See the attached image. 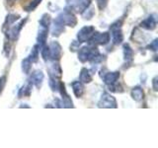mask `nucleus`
<instances>
[{
	"instance_id": "nucleus-1",
	"label": "nucleus",
	"mask_w": 158,
	"mask_h": 148,
	"mask_svg": "<svg viewBox=\"0 0 158 148\" xmlns=\"http://www.w3.org/2000/svg\"><path fill=\"white\" fill-rule=\"evenodd\" d=\"M56 22L60 23L63 26H69V27H74L77 23V20L73 14L69 12H64L60 14L56 20Z\"/></svg>"
},
{
	"instance_id": "nucleus-2",
	"label": "nucleus",
	"mask_w": 158,
	"mask_h": 148,
	"mask_svg": "<svg viewBox=\"0 0 158 148\" xmlns=\"http://www.w3.org/2000/svg\"><path fill=\"white\" fill-rule=\"evenodd\" d=\"M90 43L94 44H106L110 42V34L109 33H93L91 38L88 39Z\"/></svg>"
},
{
	"instance_id": "nucleus-3",
	"label": "nucleus",
	"mask_w": 158,
	"mask_h": 148,
	"mask_svg": "<svg viewBox=\"0 0 158 148\" xmlns=\"http://www.w3.org/2000/svg\"><path fill=\"white\" fill-rule=\"evenodd\" d=\"M94 31H95V30H94V27H92V26L83 27L80 31L78 32V35H77V39H78L79 43L87 42L88 39L91 38Z\"/></svg>"
},
{
	"instance_id": "nucleus-4",
	"label": "nucleus",
	"mask_w": 158,
	"mask_h": 148,
	"mask_svg": "<svg viewBox=\"0 0 158 148\" xmlns=\"http://www.w3.org/2000/svg\"><path fill=\"white\" fill-rule=\"evenodd\" d=\"M122 23L118 24V26H117V23L113 24L111 27V33H112V38H113V42L115 44H120L123 39V35L121 30V25Z\"/></svg>"
},
{
	"instance_id": "nucleus-5",
	"label": "nucleus",
	"mask_w": 158,
	"mask_h": 148,
	"mask_svg": "<svg viewBox=\"0 0 158 148\" xmlns=\"http://www.w3.org/2000/svg\"><path fill=\"white\" fill-rule=\"evenodd\" d=\"M99 107L100 108H116L117 107L116 99L112 97L111 95H109V94H104L100 102H99Z\"/></svg>"
},
{
	"instance_id": "nucleus-6",
	"label": "nucleus",
	"mask_w": 158,
	"mask_h": 148,
	"mask_svg": "<svg viewBox=\"0 0 158 148\" xmlns=\"http://www.w3.org/2000/svg\"><path fill=\"white\" fill-rule=\"evenodd\" d=\"M49 48V52H51V57H52L53 59H59L62 54V51H61V47L60 44L56 42L52 43L51 46L48 47Z\"/></svg>"
},
{
	"instance_id": "nucleus-7",
	"label": "nucleus",
	"mask_w": 158,
	"mask_h": 148,
	"mask_svg": "<svg viewBox=\"0 0 158 148\" xmlns=\"http://www.w3.org/2000/svg\"><path fill=\"white\" fill-rule=\"evenodd\" d=\"M120 78V72L115 71V72H109L104 76V82L107 85H113V84L117 83L118 79Z\"/></svg>"
},
{
	"instance_id": "nucleus-8",
	"label": "nucleus",
	"mask_w": 158,
	"mask_h": 148,
	"mask_svg": "<svg viewBox=\"0 0 158 148\" xmlns=\"http://www.w3.org/2000/svg\"><path fill=\"white\" fill-rule=\"evenodd\" d=\"M141 27L144 28L146 30H153L156 27V18H154L153 16H149L148 18H146L144 21L141 22Z\"/></svg>"
},
{
	"instance_id": "nucleus-9",
	"label": "nucleus",
	"mask_w": 158,
	"mask_h": 148,
	"mask_svg": "<svg viewBox=\"0 0 158 148\" xmlns=\"http://www.w3.org/2000/svg\"><path fill=\"white\" fill-rule=\"evenodd\" d=\"M73 93L77 98H81L84 94V86L80 81H74L72 83Z\"/></svg>"
},
{
	"instance_id": "nucleus-10",
	"label": "nucleus",
	"mask_w": 158,
	"mask_h": 148,
	"mask_svg": "<svg viewBox=\"0 0 158 148\" xmlns=\"http://www.w3.org/2000/svg\"><path fill=\"white\" fill-rule=\"evenodd\" d=\"M44 80V74L42 71H36L33 73V75L31 77V83L35 84L37 87H41L42 83Z\"/></svg>"
},
{
	"instance_id": "nucleus-11",
	"label": "nucleus",
	"mask_w": 158,
	"mask_h": 148,
	"mask_svg": "<svg viewBox=\"0 0 158 148\" xmlns=\"http://www.w3.org/2000/svg\"><path fill=\"white\" fill-rule=\"evenodd\" d=\"M92 81V75L90 71L86 68H83L80 72V82L81 83H90Z\"/></svg>"
},
{
	"instance_id": "nucleus-12",
	"label": "nucleus",
	"mask_w": 158,
	"mask_h": 148,
	"mask_svg": "<svg viewBox=\"0 0 158 148\" xmlns=\"http://www.w3.org/2000/svg\"><path fill=\"white\" fill-rule=\"evenodd\" d=\"M143 96H144V93H143L142 91V89L140 87H135V88H133L132 89V91H131V97L133 100H135V101H141L142 99H143Z\"/></svg>"
},
{
	"instance_id": "nucleus-13",
	"label": "nucleus",
	"mask_w": 158,
	"mask_h": 148,
	"mask_svg": "<svg viewBox=\"0 0 158 148\" xmlns=\"http://www.w3.org/2000/svg\"><path fill=\"white\" fill-rule=\"evenodd\" d=\"M123 53H125V59L127 60H131L132 59V49L128 44H125L123 46Z\"/></svg>"
},
{
	"instance_id": "nucleus-14",
	"label": "nucleus",
	"mask_w": 158,
	"mask_h": 148,
	"mask_svg": "<svg viewBox=\"0 0 158 148\" xmlns=\"http://www.w3.org/2000/svg\"><path fill=\"white\" fill-rule=\"evenodd\" d=\"M51 16H49L48 14H44L41 20H40V24L42 25V27L44 28H48L49 26V24H51Z\"/></svg>"
},
{
	"instance_id": "nucleus-15",
	"label": "nucleus",
	"mask_w": 158,
	"mask_h": 148,
	"mask_svg": "<svg viewBox=\"0 0 158 148\" xmlns=\"http://www.w3.org/2000/svg\"><path fill=\"white\" fill-rule=\"evenodd\" d=\"M47 37H48V30H42L41 32L39 33V36H38V41L40 43L44 44L47 41Z\"/></svg>"
},
{
	"instance_id": "nucleus-16",
	"label": "nucleus",
	"mask_w": 158,
	"mask_h": 148,
	"mask_svg": "<svg viewBox=\"0 0 158 148\" xmlns=\"http://www.w3.org/2000/svg\"><path fill=\"white\" fill-rule=\"evenodd\" d=\"M38 48H39V46H38V44H36V46L34 47V48L32 49L31 56H29L30 60H31L32 62L38 60V57H39V49Z\"/></svg>"
},
{
	"instance_id": "nucleus-17",
	"label": "nucleus",
	"mask_w": 158,
	"mask_h": 148,
	"mask_svg": "<svg viewBox=\"0 0 158 148\" xmlns=\"http://www.w3.org/2000/svg\"><path fill=\"white\" fill-rule=\"evenodd\" d=\"M31 64H32V61L30 60V58H26L24 59L23 62H22V69L25 73H29L30 69H31Z\"/></svg>"
},
{
	"instance_id": "nucleus-18",
	"label": "nucleus",
	"mask_w": 158,
	"mask_h": 148,
	"mask_svg": "<svg viewBox=\"0 0 158 148\" xmlns=\"http://www.w3.org/2000/svg\"><path fill=\"white\" fill-rule=\"evenodd\" d=\"M42 56L44 60H48V59L51 57V52H49V48L48 47H44L42 49Z\"/></svg>"
},
{
	"instance_id": "nucleus-19",
	"label": "nucleus",
	"mask_w": 158,
	"mask_h": 148,
	"mask_svg": "<svg viewBox=\"0 0 158 148\" xmlns=\"http://www.w3.org/2000/svg\"><path fill=\"white\" fill-rule=\"evenodd\" d=\"M109 0H97V5H98V8L100 10L105 9V7L107 6Z\"/></svg>"
},
{
	"instance_id": "nucleus-20",
	"label": "nucleus",
	"mask_w": 158,
	"mask_h": 148,
	"mask_svg": "<svg viewBox=\"0 0 158 148\" xmlns=\"http://www.w3.org/2000/svg\"><path fill=\"white\" fill-rule=\"evenodd\" d=\"M5 83H6V77L5 76H2L1 78H0V93L2 92L3 88L5 86Z\"/></svg>"
},
{
	"instance_id": "nucleus-21",
	"label": "nucleus",
	"mask_w": 158,
	"mask_h": 148,
	"mask_svg": "<svg viewBox=\"0 0 158 148\" xmlns=\"http://www.w3.org/2000/svg\"><path fill=\"white\" fill-rule=\"evenodd\" d=\"M148 47H149L151 51H157V39H154L153 41V43H150L149 46H148Z\"/></svg>"
},
{
	"instance_id": "nucleus-22",
	"label": "nucleus",
	"mask_w": 158,
	"mask_h": 148,
	"mask_svg": "<svg viewBox=\"0 0 158 148\" xmlns=\"http://www.w3.org/2000/svg\"><path fill=\"white\" fill-rule=\"evenodd\" d=\"M156 82H157V77H155L153 79V89H154L155 91H157V86H156Z\"/></svg>"
},
{
	"instance_id": "nucleus-23",
	"label": "nucleus",
	"mask_w": 158,
	"mask_h": 148,
	"mask_svg": "<svg viewBox=\"0 0 158 148\" xmlns=\"http://www.w3.org/2000/svg\"><path fill=\"white\" fill-rule=\"evenodd\" d=\"M7 1L9 2V4H11V5H12V4H14L15 2H16V0H7Z\"/></svg>"
}]
</instances>
